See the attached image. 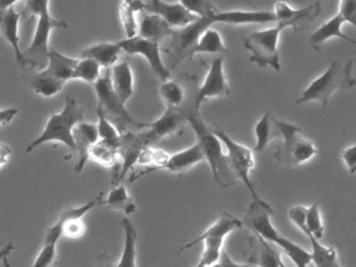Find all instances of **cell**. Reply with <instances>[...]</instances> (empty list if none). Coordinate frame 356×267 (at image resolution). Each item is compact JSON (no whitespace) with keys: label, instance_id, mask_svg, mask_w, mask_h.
Returning <instances> with one entry per match:
<instances>
[{"label":"cell","instance_id":"cell-12","mask_svg":"<svg viewBox=\"0 0 356 267\" xmlns=\"http://www.w3.org/2000/svg\"><path fill=\"white\" fill-rule=\"evenodd\" d=\"M274 210L266 200L261 197L253 200L248 207L243 217V225L253 232L254 235L260 236L266 241L276 244L282 234L275 227L272 221Z\"/></svg>","mask_w":356,"mask_h":267},{"label":"cell","instance_id":"cell-31","mask_svg":"<svg viewBox=\"0 0 356 267\" xmlns=\"http://www.w3.org/2000/svg\"><path fill=\"white\" fill-rule=\"evenodd\" d=\"M104 204H107L112 210L120 211L127 215L132 214L136 211V204L126 186L122 183L113 185L107 197L104 200Z\"/></svg>","mask_w":356,"mask_h":267},{"label":"cell","instance_id":"cell-44","mask_svg":"<svg viewBox=\"0 0 356 267\" xmlns=\"http://www.w3.org/2000/svg\"><path fill=\"white\" fill-rule=\"evenodd\" d=\"M13 150L7 144L0 142V169L3 168L10 162Z\"/></svg>","mask_w":356,"mask_h":267},{"label":"cell","instance_id":"cell-13","mask_svg":"<svg viewBox=\"0 0 356 267\" xmlns=\"http://www.w3.org/2000/svg\"><path fill=\"white\" fill-rule=\"evenodd\" d=\"M120 44L124 52H127L130 56L139 54V56H143L149 63L152 70L162 81L172 79L170 70L166 68L163 60H162L159 42L152 41V40L145 39V38L136 35L135 37L122 40L120 41Z\"/></svg>","mask_w":356,"mask_h":267},{"label":"cell","instance_id":"cell-10","mask_svg":"<svg viewBox=\"0 0 356 267\" xmlns=\"http://www.w3.org/2000/svg\"><path fill=\"white\" fill-rule=\"evenodd\" d=\"M212 131L226 146L229 163H230L231 168L236 175L237 179L245 184L253 200L260 198L259 194L256 191L255 187L250 179L252 170L255 167L253 152L247 146L234 141L228 134L225 133L222 129H212Z\"/></svg>","mask_w":356,"mask_h":267},{"label":"cell","instance_id":"cell-3","mask_svg":"<svg viewBox=\"0 0 356 267\" xmlns=\"http://www.w3.org/2000/svg\"><path fill=\"white\" fill-rule=\"evenodd\" d=\"M352 68V60L346 64H341L339 60H333L326 71L314 79L302 92V95L298 98L296 104L316 102L326 108L335 92L339 90H349L355 86Z\"/></svg>","mask_w":356,"mask_h":267},{"label":"cell","instance_id":"cell-28","mask_svg":"<svg viewBox=\"0 0 356 267\" xmlns=\"http://www.w3.org/2000/svg\"><path fill=\"white\" fill-rule=\"evenodd\" d=\"M228 54L224 40L216 29L208 27L200 35L197 43L189 52L188 58H193L195 54Z\"/></svg>","mask_w":356,"mask_h":267},{"label":"cell","instance_id":"cell-39","mask_svg":"<svg viewBox=\"0 0 356 267\" xmlns=\"http://www.w3.org/2000/svg\"><path fill=\"white\" fill-rule=\"evenodd\" d=\"M189 12L197 17H206L216 12L218 8L207 0H179Z\"/></svg>","mask_w":356,"mask_h":267},{"label":"cell","instance_id":"cell-16","mask_svg":"<svg viewBox=\"0 0 356 267\" xmlns=\"http://www.w3.org/2000/svg\"><path fill=\"white\" fill-rule=\"evenodd\" d=\"M22 12H17L15 6L0 10V33L6 41L13 48L16 62L22 68L32 66L30 60L24 56V51L20 48L19 22Z\"/></svg>","mask_w":356,"mask_h":267},{"label":"cell","instance_id":"cell-14","mask_svg":"<svg viewBox=\"0 0 356 267\" xmlns=\"http://www.w3.org/2000/svg\"><path fill=\"white\" fill-rule=\"evenodd\" d=\"M224 56L212 60L207 75L195 94V108L200 110L202 104L209 98L225 97L231 93L230 86L224 70Z\"/></svg>","mask_w":356,"mask_h":267},{"label":"cell","instance_id":"cell-18","mask_svg":"<svg viewBox=\"0 0 356 267\" xmlns=\"http://www.w3.org/2000/svg\"><path fill=\"white\" fill-rule=\"evenodd\" d=\"M205 156L199 142L193 144L186 149L181 150L174 154H170L168 160L164 163L160 170L168 171V172L182 175L195 165L204 162Z\"/></svg>","mask_w":356,"mask_h":267},{"label":"cell","instance_id":"cell-1","mask_svg":"<svg viewBox=\"0 0 356 267\" xmlns=\"http://www.w3.org/2000/svg\"><path fill=\"white\" fill-rule=\"evenodd\" d=\"M197 138V142L203 150L205 160L211 170L212 177L222 188L234 185L238 179L233 172L228 156L222 152V142L208 127L202 118L200 110H193L187 119Z\"/></svg>","mask_w":356,"mask_h":267},{"label":"cell","instance_id":"cell-20","mask_svg":"<svg viewBox=\"0 0 356 267\" xmlns=\"http://www.w3.org/2000/svg\"><path fill=\"white\" fill-rule=\"evenodd\" d=\"M177 29L168 24L160 15L149 12L143 15L140 22L138 23V33L137 35L152 41H162L168 37H172Z\"/></svg>","mask_w":356,"mask_h":267},{"label":"cell","instance_id":"cell-36","mask_svg":"<svg viewBox=\"0 0 356 267\" xmlns=\"http://www.w3.org/2000/svg\"><path fill=\"white\" fill-rule=\"evenodd\" d=\"M276 244L282 248L283 252L289 257V259L297 266L304 267L312 262L310 252L304 250L299 244L295 243V242L291 241L285 236H281L280 239L278 240Z\"/></svg>","mask_w":356,"mask_h":267},{"label":"cell","instance_id":"cell-26","mask_svg":"<svg viewBox=\"0 0 356 267\" xmlns=\"http://www.w3.org/2000/svg\"><path fill=\"white\" fill-rule=\"evenodd\" d=\"M118 142V138L114 140H97L89 148L88 160L93 161L105 168L115 166L120 159Z\"/></svg>","mask_w":356,"mask_h":267},{"label":"cell","instance_id":"cell-23","mask_svg":"<svg viewBox=\"0 0 356 267\" xmlns=\"http://www.w3.org/2000/svg\"><path fill=\"white\" fill-rule=\"evenodd\" d=\"M122 52L120 42H99L85 48L81 56L93 58L102 68L110 69L118 62Z\"/></svg>","mask_w":356,"mask_h":267},{"label":"cell","instance_id":"cell-45","mask_svg":"<svg viewBox=\"0 0 356 267\" xmlns=\"http://www.w3.org/2000/svg\"><path fill=\"white\" fill-rule=\"evenodd\" d=\"M129 6H132L136 12L140 13L141 10H147V4L143 0H122Z\"/></svg>","mask_w":356,"mask_h":267},{"label":"cell","instance_id":"cell-43","mask_svg":"<svg viewBox=\"0 0 356 267\" xmlns=\"http://www.w3.org/2000/svg\"><path fill=\"white\" fill-rule=\"evenodd\" d=\"M18 114H19V110L16 108H0V127L11 123Z\"/></svg>","mask_w":356,"mask_h":267},{"label":"cell","instance_id":"cell-37","mask_svg":"<svg viewBox=\"0 0 356 267\" xmlns=\"http://www.w3.org/2000/svg\"><path fill=\"white\" fill-rule=\"evenodd\" d=\"M120 19L124 27L127 38L135 37L138 33V22H137L136 15L138 12L134 10L132 6L122 1L120 6Z\"/></svg>","mask_w":356,"mask_h":267},{"label":"cell","instance_id":"cell-27","mask_svg":"<svg viewBox=\"0 0 356 267\" xmlns=\"http://www.w3.org/2000/svg\"><path fill=\"white\" fill-rule=\"evenodd\" d=\"M345 23V19L337 13V15L331 17L330 19L323 23L316 31L312 33V35H310V43L314 47H318V46L322 45L323 43L328 41L329 39L341 38V39L346 40V41L351 42L352 44H355L353 39L343 33V25Z\"/></svg>","mask_w":356,"mask_h":267},{"label":"cell","instance_id":"cell-22","mask_svg":"<svg viewBox=\"0 0 356 267\" xmlns=\"http://www.w3.org/2000/svg\"><path fill=\"white\" fill-rule=\"evenodd\" d=\"M147 10L160 15L168 24L177 29H182L199 18L193 13L187 10L180 2H168L160 0L154 8Z\"/></svg>","mask_w":356,"mask_h":267},{"label":"cell","instance_id":"cell-42","mask_svg":"<svg viewBox=\"0 0 356 267\" xmlns=\"http://www.w3.org/2000/svg\"><path fill=\"white\" fill-rule=\"evenodd\" d=\"M341 160L345 163L347 166L348 170L351 175H354L356 171V146L355 144L346 147L343 152H341Z\"/></svg>","mask_w":356,"mask_h":267},{"label":"cell","instance_id":"cell-34","mask_svg":"<svg viewBox=\"0 0 356 267\" xmlns=\"http://www.w3.org/2000/svg\"><path fill=\"white\" fill-rule=\"evenodd\" d=\"M300 231L303 232L306 237L312 235L316 239H322L325 227L318 202H314L310 207H306L305 225L300 227Z\"/></svg>","mask_w":356,"mask_h":267},{"label":"cell","instance_id":"cell-38","mask_svg":"<svg viewBox=\"0 0 356 267\" xmlns=\"http://www.w3.org/2000/svg\"><path fill=\"white\" fill-rule=\"evenodd\" d=\"M97 131L99 139L114 140L120 137V131L115 125L105 116L103 111L97 108Z\"/></svg>","mask_w":356,"mask_h":267},{"label":"cell","instance_id":"cell-15","mask_svg":"<svg viewBox=\"0 0 356 267\" xmlns=\"http://www.w3.org/2000/svg\"><path fill=\"white\" fill-rule=\"evenodd\" d=\"M204 26L210 27L214 23L226 24H266L277 22L276 16L273 10H226L220 12L216 10L209 16L200 17Z\"/></svg>","mask_w":356,"mask_h":267},{"label":"cell","instance_id":"cell-29","mask_svg":"<svg viewBox=\"0 0 356 267\" xmlns=\"http://www.w3.org/2000/svg\"><path fill=\"white\" fill-rule=\"evenodd\" d=\"M252 254L250 257L251 262L249 264L260 265V266H284L281 261L279 252L273 250L268 241L260 236L255 235L251 239Z\"/></svg>","mask_w":356,"mask_h":267},{"label":"cell","instance_id":"cell-19","mask_svg":"<svg viewBox=\"0 0 356 267\" xmlns=\"http://www.w3.org/2000/svg\"><path fill=\"white\" fill-rule=\"evenodd\" d=\"M159 93L163 102H165L166 108H183L191 104L195 106L197 90L189 94V92H187L186 86L175 79H170L162 81Z\"/></svg>","mask_w":356,"mask_h":267},{"label":"cell","instance_id":"cell-4","mask_svg":"<svg viewBox=\"0 0 356 267\" xmlns=\"http://www.w3.org/2000/svg\"><path fill=\"white\" fill-rule=\"evenodd\" d=\"M84 119V110L79 106L76 99L67 96L63 108L60 112L51 115L45 124L41 135L31 142L26 147V152H32L42 144L47 142H61L64 145L74 152V135L72 129L76 123Z\"/></svg>","mask_w":356,"mask_h":267},{"label":"cell","instance_id":"cell-48","mask_svg":"<svg viewBox=\"0 0 356 267\" xmlns=\"http://www.w3.org/2000/svg\"><path fill=\"white\" fill-rule=\"evenodd\" d=\"M160 0H151V4H147V10H149V8H154V6H156V4L159 2Z\"/></svg>","mask_w":356,"mask_h":267},{"label":"cell","instance_id":"cell-5","mask_svg":"<svg viewBox=\"0 0 356 267\" xmlns=\"http://www.w3.org/2000/svg\"><path fill=\"white\" fill-rule=\"evenodd\" d=\"M111 69V68H110ZM110 69H105L97 81L93 83L97 98V108L115 125L120 134L138 133L149 127V123L140 122L133 118L126 108V104L118 97L112 88Z\"/></svg>","mask_w":356,"mask_h":267},{"label":"cell","instance_id":"cell-17","mask_svg":"<svg viewBox=\"0 0 356 267\" xmlns=\"http://www.w3.org/2000/svg\"><path fill=\"white\" fill-rule=\"evenodd\" d=\"M72 135H74V146H76L74 152H78L79 154V161L74 166V171L80 173L82 172L88 161L89 148L99 139V131H97V124L82 120L76 123V127L72 129Z\"/></svg>","mask_w":356,"mask_h":267},{"label":"cell","instance_id":"cell-46","mask_svg":"<svg viewBox=\"0 0 356 267\" xmlns=\"http://www.w3.org/2000/svg\"><path fill=\"white\" fill-rule=\"evenodd\" d=\"M14 248H15V246H14L12 242L6 244V245L0 250V261L7 260L8 257L13 252Z\"/></svg>","mask_w":356,"mask_h":267},{"label":"cell","instance_id":"cell-21","mask_svg":"<svg viewBox=\"0 0 356 267\" xmlns=\"http://www.w3.org/2000/svg\"><path fill=\"white\" fill-rule=\"evenodd\" d=\"M112 88L124 104L134 95V74L128 60L116 63L110 69Z\"/></svg>","mask_w":356,"mask_h":267},{"label":"cell","instance_id":"cell-33","mask_svg":"<svg viewBox=\"0 0 356 267\" xmlns=\"http://www.w3.org/2000/svg\"><path fill=\"white\" fill-rule=\"evenodd\" d=\"M312 245V261L318 267H339L337 252L335 248L323 245L320 240L312 235L307 236Z\"/></svg>","mask_w":356,"mask_h":267},{"label":"cell","instance_id":"cell-9","mask_svg":"<svg viewBox=\"0 0 356 267\" xmlns=\"http://www.w3.org/2000/svg\"><path fill=\"white\" fill-rule=\"evenodd\" d=\"M104 194H99L95 200H89L85 204L76 208L66 209L60 214L58 220L49 227L45 234L44 243L58 244L60 238L79 239L86 232L83 217L99 204H104Z\"/></svg>","mask_w":356,"mask_h":267},{"label":"cell","instance_id":"cell-11","mask_svg":"<svg viewBox=\"0 0 356 267\" xmlns=\"http://www.w3.org/2000/svg\"><path fill=\"white\" fill-rule=\"evenodd\" d=\"M193 110H197L195 104L183 108H166L161 117L154 122L149 123L147 129L139 131L143 143L151 146L164 138L182 133L183 127Z\"/></svg>","mask_w":356,"mask_h":267},{"label":"cell","instance_id":"cell-49","mask_svg":"<svg viewBox=\"0 0 356 267\" xmlns=\"http://www.w3.org/2000/svg\"><path fill=\"white\" fill-rule=\"evenodd\" d=\"M207 1H209L210 3H213L214 4V1L213 0H207Z\"/></svg>","mask_w":356,"mask_h":267},{"label":"cell","instance_id":"cell-6","mask_svg":"<svg viewBox=\"0 0 356 267\" xmlns=\"http://www.w3.org/2000/svg\"><path fill=\"white\" fill-rule=\"evenodd\" d=\"M243 227V221L239 220L230 213H222L218 220L209 225L199 237L184 244L179 250V254L203 242L204 250L197 266H211V265L218 264L227 236Z\"/></svg>","mask_w":356,"mask_h":267},{"label":"cell","instance_id":"cell-40","mask_svg":"<svg viewBox=\"0 0 356 267\" xmlns=\"http://www.w3.org/2000/svg\"><path fill=\"white\" fill-rule=\"evenodd\" d=\"M56 257H57V244L44 243V245L39 252L36 260L33 263V266H49V265L53 264Z\"/></svg>","mask_w":356,"mask_h":267},{"label":"cell","instance_id":"cell-41","mask_svg":"<svg viewBox=\"0 0 356 267\" xmlns=\"http://www.w3.org/2000/svg\"><path fill=\"white\" fill-rule=\"evenodd\" d=\"M339 13L346 23H350L352 26L356 25V0H339Z\"/></svg>","mask_w":356,"mask_h":267},{"label":"cell","instance_id":"cell-47","mask_svg":"<svg viewBox=\"0 0 356 267\" xmlns=\"http://www.w3.org/2000/svg\"><path fill=\"white\" fill-rule=\"evenodd\" d=\"M19 1L22 0H0V10H6L11 6H15V4Z\"/></svg>","mask_w":356,"mask_h":267},{"label":"cell","instance_id":"cell-24","mask_svg":"<svg viewBox=\"0 0 356 267\" xmlns=\"http://www.w3.org/2000/svg\"><path fill=\"white\" fill-rule=\"evenodd\" d=\"M278 118L272 113L268 112L261 117L254 127L256 145L254 150L256 152H262L272 143L273 140L280 139L281 131L277 122Z\"/></svg>","mask_w":356,"mask_h":267},{"label":"cell","instance_id":"cell-2","mask_svg":"<svg viewBox=\"0 0 356 267\" xmlns=\"http://www.w3.org/2000/svg\"><path fill=\"white\" fill-rule=\"evenodd\" d=\"M26 8L22 15L37 17L36 29L24 56L33 67L44 68L49 49V37L51 31L57 29H68V23L63 19L51 16L49 12V0H26Z\"/></svg>","mask_w":356,"mask_h":267},{"label":"cell","instance_id":"cell-7","mask_svg":"<svg viewBox=\"0 0 356 267\" xmlns=\"http://www.w3.org/2000/svg\"><path fill=\"white\" fill-rule=\"evenodd\" d=\"M277 122L281 131V141L276 146L275 158L285 167L299 166L312 160L316 154H324L302 135L301 129L298 125L280 119Z\"/></svg>","mask_w":356,"mask_h":267},{"label":"cell","instance_id":"cell-35","mask_svg":"<svg viewBox=\"0 0 356 267\" xmlns=\"http://www.w3.org/2000/svg\"><path fill=\"white\" fill-rule=\"evenodd\" d=\"M102 69L103 68L97 60L81 56L80 58H78V62L74 67L72 79H79V81L93 85L103 73Z\"/></svg>","mask_w":356,"mask_h":267},{"label":"cell","instance_id":"cell-8","mask_svg":"<svg viewBox=\"0 0 356 267\" xmlns=\"http://www.w3.org/2000/svg\"><path fill=\"white\" fill-rule=\"evenodd\" d=\"M291 25L282 21L275 22V26L254 31L243 42L247 50L251 52L250 60L261 68L270 67L273 70L280 71V54L279 40L281 33Z\"/></svg>","mask_w":356,"mask_h":267},{"label":"cell","instance_id":"cell-30","mask_svg":"<svg viewBox=\"0 0 356 267\" xmlns=\"http://www.w3.org/2000/svg\"><path fill=\"white\" fill-rule=\"evenodd\" d=\"M122 227L124 231V246L122 250V256L118 266L120 267H134L137 266V252L136 245L138 235H137L136 227L133 225L130 219L122 218Z\"/></svg>","mask_w":356,"mask_h":267},{"label":"cell","instance_id":"cell-25","mask_svg":"<svg viewBox=\"0 0 356 267\" xmlns=\"http://www.w3.org/2000/svg\"><path fill=\"white\" fill-rule=\"evenodd\" d=\"M78 58L66 56L55 49H49L47 62L44 68L45 72L53 75L56 79H61L64 83L72 81Z\"/></svg>","mask_w":356,"mask_h":267},{"label":"cell","instance_id":"cell-32","mask_svg":"<svg viewBox=\"0 0 356 267\" xmlns=\"http://www.w3.org/2000/svg\"><path fill=\"white\" fill-rule=\"evenodd\" d=\"M65 83L41 69L31 81V87L42 97H53L63 90Z\"/></svg>","mask_w":356,"mask_h":267}]
</instances>
